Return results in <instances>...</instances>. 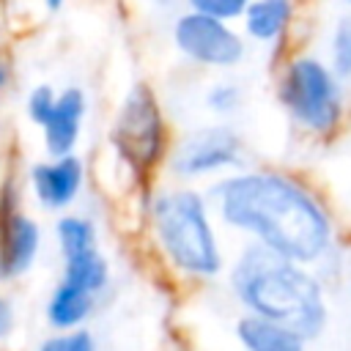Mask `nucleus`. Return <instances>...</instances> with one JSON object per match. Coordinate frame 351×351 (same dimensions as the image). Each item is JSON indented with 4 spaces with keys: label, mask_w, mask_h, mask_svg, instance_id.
Instances as JSON below:
<instances>
[{
    "label": "nucleus",
    "mask_w": 351,
    "mask_h": 351,
    "mask_svg": "<svg viewBox=\"0 0 351 351\" xmlns=\"http://www.w3.org/2000/svg\"><path fill=\"white\" fill-rule=\"evenodd\" d=\"M222 230L318 269L335 250V219L299 176L247 165L206 184Z\"/></svg>",
    "instance_id": "f257e3e1"
},
{
    "label": "nucleus",
    "mask_w": 351,
    "mask_h": 351,
    "mask_svg": "<svg viewBox=\"0 0 351 351\" xmlns=\"http://www.w3.org/2000/svg\"><path fill=\"white\" fill-rule=\"evenodd\" d=\"M140 230L159 266L181 285H208L225 277L228 252L222 225L206 186L159 181L143 208Z\"/></svg>",
    "instance_id": "f03ea898"
},
{
    "label": "nucleus",
    "mask_w": 351,
    "mask_h": 351,
    "mask_svg": "<svg viewBox=\"0 0 351 351\" xmlns=\"http://www.w3.org/2000/svg\"><path fill=\"white\" fill-rule=\"evenodd\" d=\"M225 285L241 313L291 324L307 340H318L329 324L326 288L318 271L263 244L244 241L228 258Z\"/></svg>",
    "instance_id": "7ed1b4c3"
},
{
    "label": "nucleus",
    "mask_w": 351,
    "mask_h": 351,
    "mask_svg": "<svg viewBox=\"0 0 351 351\" xmlns=\"http://www.w3.org/2000/svg\"><path fill=\"white\" fill-rule=\"evenodd\" d=\"M176 132L154 82L134 80L118 99L107 154L126 197H145L165 176Z\"/></svg>",
    "instance_id": "20e7f679"
},
{
    "label": "nucleus",
    "mask_w": 351,
    "mask_h": 351,
    "mask_svg": "<svg viewBox=\"0 0 351 351\" xmlns=\"http://www.w3.org/2000/svg\"><path fill=\"white\" fill-rule=\"evenodd\" d=\"M274 99L291 126L310 137L335 134L346 115L343 80L313 52H296L280 63L274 74Z\"/></svg>",
    "instance_id": "39448f33"
},
{
    "label": "nucleus",
    "mask_w": 351,
    "mask_h": 351,
    "mask_svg": "<svg viewBox=\"0 0 351 351\" xmlns=\"http://www.w3.org/2000/svg\"><path fill=\"white\" fill-rule=\"evenodd\" d=\"M250 165V148L244 134L230 121L195 123L176 134L165 176L181 184H211L233 170Z\"/></svg>",
    "instance_id": "423d86ee"
},
{
    "label": "nucleus",
    "mask_w": 351,
    "mask_h": 351,
    "mask_svg": "<svg viewBox=\"0 0 351 351\" xmlns=\"http://www.w3.org/2000/svg\"><path fill=\"white\" fill-rule=\"evenodd\" d=\"M25 197L22 176L5 170L0 176V285L27 277L44 252V228Z\"/></svg>",
    "instance_id": "0eeeda50"
},
{
    "label": "nucleus",
    "mask_w": 351,
    "mask_h": 351,
    "mask_svg": "<svg viewBox=\"0 0 351 351\" xmlns=\"http://www.w3.org/2000/svg\"><path fill=\"white\" fill-rule=\"evenodd\" d=\"M170 44L176 55L195 69L230 71L244 63L250 41L233 22L184 8L170 22Z\"/></svg>",
    "instance_id": "6e6552de"
},
{
    "label": "nucleus",
    "mask_w": 351,
    "mask_h": 351,
    "mask_svg": "<svg viewBox=\"0 0 351 351\" xmlns=\"http://www.w3.org/2000/svg\"><path fill=\"white\" fill-rule=\"evenodd\" d=\"M25 192L44 214L71 211L88 192L90 170L80 154H44L25 167Z\"/></svg>",
    "instance_id": "1a4fd4ad"
},
{
    "label": "nucleus",
    "mask_w": 351,
    "mask_h": 351,
    "mask_svg": "<svg viewBox=\"0 0 351 351\" xmlns=\"http://www.w3.org/2000/svg\"><path fill=\"white\" fill-rule=\"evenodd\" d=\"M90 112V99L82 85H63L58 88V101L49 118L38 126V140L44 154H77L85 121Z\"/></svg>",
    "instance_id": "9d476101"
},
{
    "label": "nucleus",
    "mask_w": 351,
    "mask_h": 351,
    "mask_svg": "<svg viewBox=\"0 0 351 351\" xmlns=\"http://www.w3.org/2000/svg\"><path fill=\"white\" fill-rule=\"evenodd\" d=\"M101 296H96L93 291H88L85 285L69 280V277H58L55 285L49 288L47 299H44V324L49 329H80V326H90L96 310H99Z\"/></svg>",
    "instance_id": "9b49d317"
},
{
    "label": "nucleus",
    "mask_w": 351,
    "mask_h": 351,
    "mask_svg": "<svg viewBox=\"0 0 351 351\" xmlns=\"http://www.w3.org/2000/svg\"><path fill=\"white\" fill-rule=\"evenodd\" d=\"M233 340L241 351H307L310 346V340L291 324L255 315V313L236 315Z\"/></svg>",
    "instance_id": "f8f14e48"
},
{
    "label": "nucleus",
    "mask_w": 351,
    "mask_h": 351,
    "mask_svg": "<svg viewBox=\"0 0 351 351\" xmlns=\"http://www.w3.org/2000/svg\"><path fill=\"white\" fill-rule=\"evenodd\" d=\"M296 0H250L244 16L239 19V30L252 44L280 47L296 22Z\"/></svg>",
    "instance_id": "ddd939ff"
},
{
    "label": "nucleus",
    "mask_w": 351,
    "mask_h": 351,
    "mask_svg": "<svg viewBox=\"0 0 351 351\" xmlns=\"http://www.w3.org/2000/svg\"><path fill=\"white\" fill-rule=\"evenodd\" d=\"M52 239H55V250L60 255V261L99 250L101 247V228L99 219L90 211H63L55 217L52 225Z\"/></svg>",
    "instance_id": "4468645a"
},
{
    "label": "nucleus",
    "mask_w": 351,
    "mask_h": 351,
    "mask_svg": "<svg viewBox=\"0 0 351 351\" xmlns=\"http://www.w3.org/2000/svg\"><path fill=\"white\" fill-rule=\"evenodd\" d=\"M60 277H69V280L85 285L96 296H104L112 285V263L104 255V250L99 247V250L60 261Z\"/></svg>",
    "instance_id": "2eb2a0df"
},
{
    "label": "nucleus",
    "mask_w": 351,
    "mask_h": 351,
    "mask_svg": "<svg viewBox=\"0 0 351 351\" xmlns=\"http://www.w3.org/2000/svg\"><path fill=\"white\" fill-rule=\"evenodd\" d=\"M244 88L236 82V80H228V77H217L206 85L203 90V110L217 118V121H230L241 107H244Z\"/></svg>",
    "instance_id": "dca6fc26"
},
{
    "label": "nucleus",
    "mask_w": 351,
    "mask_h": 351,
    "mask_svg": "<svg viewBox=\"0 0 351 351\" xmlns=\"http://www.w3.org/2000/svg\"><path fill=\"white\" fill-rule=\"evenodd\" d=\"M326 63L332 66V71H335L343 82L351 80V11L340 14L337 22L332 25Z\"/></svg>",
    "instance_id": "f3484780"
},
{
    "label": "nucleus",
    "mask_w": 351,
    "mask_h": 351,
    "mask_svg": "<svg viewBox=\"0 0 351 351\" xmlns=\"http://www.w3.org/2000/svg\"><path fill=\"white\" fill-rule=\"evenodd\" d=\"M36 351H99V340L90 326L80 329H49L38 343Z\"/></svg>",
    "instance_id": "a211bd4d"
},
{
    "label": "nucleus",
    "mask_w": 351,
    "mask_h": 351,
    "mask_svg": "<svg viewBox=\"0 0 351 351\" xmlns=\"http://www.w3.org/2000/svg\"><path fill=\"white\" fill-rule=\"evenodd\" d=\"M55 101H58V88L52 85V82H36V85H30L27 88V93H25V118L30 121V126H41L47 118H49V112L55 110Z\"/></svg>",
    "instance_id": "6ab92c4d"
},
{
    "label": "nucleus",
    "mask_w": 351,
    "mask_h": 351,
    "mask_svg": "<svg viewBox=\"0 0 351 351\" xmlns=\"http://www.w3.org/2000/svg\"><path fill=\"white\" fill-rule=\"evenodd\" d=\"M247 5H250V0H184V8L222 19V22H233V25H239Z\"/></svg>",
    "instance_id": "aec40b11"
},
{
    "label": "nucleus",
    "mask_w": 351,
    "mask_h": 351,
    "mask_svg": "<svg viewBox=\"0 0 351 351\" xmlns=\"http://www.w3.org/2000/svg\"><path fill=\"white\" fill-rule=\"evenodd\" d=\"M16 332V302L8 291L0 288V348L14 337Z\"/></svg>",
    "instance_id": "412c9836"
},
{
    "label": "nucleus",
    "mask_w": 351,
    "mask_h": 351,
    "mask_svg": "<svg viewBox=\"0 0 351 351\" xmlns=\"http://www.w3.org/2000/svg\"><path fill=\"white\" fill-rule=\"evenodd\" d=\"M11 77H14L11 63H8V58H5L3 49H0V104H3L5 93H8V88H11Z\"/></svg>",
    "instance_id": "4be33fe9"
},
{
    "label": "nucleus",
    "mask_w": 351,
    "mask_h": 351,
    "mask_svg": "<svg viewBox=\"0 0 351 351\" xmlns=\"http://www.w3.org/2000/svg\"><path fill=\"white\" fill-rule=\"evenodd\" d=\"M69 0H33V5H36V11H41V14H47V16H52V14H58L63 5H66Z\"/></svg>",
    "instance_id": "5701e85b"
},
{
    "label": "nucleus",
    "mask_w": 351,
    "mask_h": 351,
    "mask_svg": "<svg viewBox=\"0 0 351 351\" xmlns=\"http://www.w3.org/2000/svg\"><path fill=\"white\" fill-rule=\"evenodd\" d=\"M337 3H343V5H348V8H351V0H337Z\"/></svg>",
    "instance_id": "b1692460"
},
{
    "label": "nucleus",
    "mask_w": 351,
    "mask_h": 351,
    "mask_svg": "<svg viewBox=\"0 0 351 351\" xmlns=\"http://www.w3.org/2000/svg\"><path fill=\"white\" fill-rule=\"evenodd\" d=\"M0 137H3V121H0Z\"/></svg>",
    "instance_id": "393cba45"
}]
</instances>
